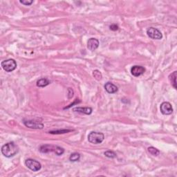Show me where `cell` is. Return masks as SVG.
<instances>
[{
	"instance_id": "6da1fadb",
	"label": "cell",
	"mask_w": 177,
	"mask_h": 177,
	"mask_svg": "<svg viewBox=\"0 0 177 177\" xmlns=\"http://www.w3.org/2000/svg\"><path fill=\"white\" fill-rule=\"evenodd\" d=\"M19 148L14 142H9L4 145L2 147V153L6 158L13 157L18 154Z\"/></svg>"
},
{
	"instance_id": "7a4b0ae2",
	"label": "cell",
	"mask_w": 177,
	"mask_h": 177,
	"mask_svg": "<svg viewBox=\"0 0 177 177\" xmlns=\"http://www.w3.org/2000/svg\"><path fill=\"white\" fill-rule=\"evenodd\" d=\"M40 152L43 154L49 152H54L57 156H61L64 152V148L57 145H43L40 147Z\"/></svg>"
},
{
	"instance_id": "3957f363",
	"label": "cell",
	"mask_w": 177,
	"mask_h": 177,
	"mask_svg": "<svg viewBox=\"0 0 177 177\" xmlns=\"http://www.w3.org/2000/svg\"><path fill=\"white\" fill-rule=\"evenodd\" d=\"M105 139V135L101 132H97V131H92L88 135V142L92 144H100L103 142Z\"/></svg>"
},
{
	"instance_id": "277c9868",
	"label": "cell",
	"mask_w": 177,
	"mask_h": 177,
	"mask_svg": "<svg viewBox=\"0 0 177 177\" xmlns=\"http://www.w3.org/2000/svg\"><path fill=\"white\" fill-rule=\"evenodd\" d=\"M1 65L6 72H12L17 68V63L14 59H8L2 61Z\"/></svg>"
},
{
	"instance_id": "5b68a950",
	"label": "cell",
	"mask_w": 177,
	"mask_h": 177,
	"mask_svg": "<svg viewBox=\"0 0 177 177\" xmlns=\"http://www.w3.org/2000/svg\"><path fill=\"white\" fill-rule=\"evenodd\" d=\"M26 166L33 172H37L41 169L42 165L36 160L32 159H28L25 161Z\"/></svg>"
},
{
	"instance_id": "8992f818",
	"label": "cell",
	"mask_w": 177,
	"mask_h": 177,
	"mask_svg": "<svg viewBox=\"0 0 177 177\" xmlns=\"http://www.w3.org/2000/svg\"><path fill=\"white\" fill-rule=\"evenodd\" d=\"M147 34L153 40H161L163 34L159 29L154 27H150L147 30Z\"/></svg>"
},
{
	"instance_id": "52a82bcc",
	"label": "cell",
	"mask_w": 177,
	"mask_h": 177,
	"mask_svg": "<svg viewBox=\"0 0 177 177\" xmlns=\"http://www.w3.org/2000/svg\"><path fill=\"white\" fill-rule=\"evenodd\" d=\"M24 124L26 127L31 129H35V130H42L44 127L43 123L40 122L33 121V120H24Z\"/></svg>"
},
{
	"instance_id": "ba28073f",
	"label": "cell",
	"mask_w": 177,
	"mask_h": 177,
	"mask_svg": "<svg viewBox=\"0 0 177 177\" xmlns=\"http://www.w3.org/2000/svg\"><path fill=\"white\" fill-rule=\"evenodd\" d=\"M161 112L163 115H170L173 112V108L169 102H163L160 107Z\"/></svg>"
},
{
	"instance_id": "9c48e42d",
	"label": "cell",
	"mask_w": 177,
	"mask_h": 177,
	"mask_svg": "<svg viewBox=\"0 0 177 177\" xmlns=\"http://www.w3.org/2000/svg\"><path fill=\"white\" fill-rule=\"evenodd\" d=\"M145 69L142 66L135 65L133 66L131 69V73L135 77H138V76L143 75L145 73Z\"/></svg>"
},
{
	"instance_id": "30bf717a",
	"label": "cell",
	"mask_w": 177,
	"mask_h": 177,
	"mask_svg": "<svg viewBox=\"0 0 177 177\" xmlns=\"http://www.w3.org/2000/svg\"><path fill=\"white\" fill-rule=\"evenodd\" d=\"M99 47V41L95 38H90L87 42V48L90 51H94Z\"/></svg>"
},
{
	"instance_id": "8fae6325",
	"label": "cell",
	"mask_w": 177,
	"mask_h": 177,
	"mask_svg": "<svg viewBox=\"0 0 177 177\" xmlns=\"http://www.w3.org/2000/svg\"><path fill=\"white\" fill-rule=\"evenodd\" d=\"M104 87L105 88V91H106L107 93H109V94H115V93L118 92V87H117L115 85H114L113 83L110 82H108L105 84Z\"/></svg>"
},
{
	"instance_id": "7c38bea8",
	"label": "cell",
	"mask_w": 177,
	"mask_h": 177,
	"mask_svg": "<svg viewBox=\"0 0 177 177\" xmlns=\"http://www.w3.org/2000/svg\"><path fill=\"white\" fill-rule=\"evenodd\" d=\"M73 110V111L87 115H90L92 113V108L91 107H75Z\"/></svg>"
},
{
	"instance_id": "4fadbf2b",
	"label": "cell",
	"mask_w": 177,
	"mask_h": 177,
	"mask_svg": "<svg viewBox=\"0 0 177 177\" xmlns=\"http://www.w3.org/2000/svg\"><path fill=\"white\" fill-rule=\"evenodd\" d=\"M176 76H177V71H175L173 73H172L169 76V80L170 81L171 85L174 88L176 89Z\"/></svg>"
},
{
	"instance_id": "5bb4252c",
	"label": "cell",
	"mask_w": 177,
	"mask_h": 177,
	"mask_svg": "<svg viewBox=\"0 0 177 177\" xmlns=\"http://www.w3.org/2000/svg\"><path fill=\"white\" fill-rule=\"evenodd\" d=\"M50 84V81L47 78H41L37 82V86L39 87H47Z\"/></svg>"
},
{
	"instance_id": "9a60e30c",
	"label": "cell",
	"mask_w": 177,
	"mask_h": 177,
	"mask_svg": "<svg viewBox=\"0 0 177 177\" xmlns=\"http://www.w3.org/2000/svg\"><path fill=\"white\" fill-rule=\"evenodd\" d=\"M147 151L150 154H152V156H157L160 154L159 150L154 147H149L147 148Z\"/></svg>"
},
{
	"instance_id": "2e32d148",
	"label": "cell",
	"mask_w": 177,
	"mask_h": 177,
	"mask_svg": "<svg viewBox=\"0 0 177 177\" xmlns=\"http://www.w3.org/2000/svg\"><path fill=\"white\" fill-rule=\"evenodd\" d=\"M80 159V154L78 152H74L71 154L69 157V161L71 162H76Z\"/></svg>"
},
{
	"instance_id": "e0dca14e",
	"label": "cell",
	"mask_w": 177,
	"mask_h": 177,
	"mask_svg": "<svg viewBox=\"0 0 177 177\" xmlns=\"http://www.w3.org/2000/svg\"><path fill=\"white\" fill-rule=\"evenodd\" d=\"M73 130H56V131H49V134H66L69 132H71Z\"/></svg>"
},
{
	"instance_id": "ac0fdd59",
	"label": "cell",
	"mask_w": 177,
	"mask_h": 177,
	"mask_svg": "<svg viewBox=\"0 0 177 177\" xmlns=\"http://www.w3.org/2000/svg\"><path fill=\"white\" fill-rule=\"evenodd\" d=\"M93 76H94L95 80H100L102 78V73L99 70H94L93 71Z\"/></svg>"
},
{
	"instance_id": "d6986e66",
	"label": "cell",
	"mask_w": 177,
	"mask_h": 177,
	"mask_svg": "<svg viewBox=\"0 0 177 177\" xmlns=\"http://www.w3.org/2000/svg\"><path fill=\"white\" fill-rule=\"evenodd\" d=\"M104 154L105 155V156L110 158V159H114V158H116V154L113 151H107L104 153Z\"/></svg>"
},
{
	"instance_id": "ffe728a7",
	"label": "cell",
	"mask_w": 177,
	"mask_h": 177,
	"mask_svg": "<svg viewBox=\"0 0 177 177\" xmlns=\"http://www.w3.org/2000/svg\"><path fill=\"white\" fill-rule=\"evenodd\" d=\"M20 2L25 6H30L33 3V0H20Z\"/></svg>"
},
{
	"instance_id": "44dd1931",
	"label": "cell",
	"mask_w": 177,
	"mask_h": 177,
	"mask_svg": "<svg viewBox=\"0 0 177 177\" xmlns=\"http://www.w3.org/2000/svg\"><path fill=\"white\" fill-rule=\"evenodd\" d=\"M110 30L113 31H118L119 29V26L116 24H113L109 26Z\"/></svg>"
},
{
	"instance_id": "7402d4cb",
	"label": "cell",
	"mask_w": 177,
	"mask_h": 177,
	"mask_svg": "<svg viewBox=\"0 0 177 177\" xmlns=\"http://www.w3.org/2000/svg\"><path fill=\"white\" fill-rule=\"evenodd\" d=\"M69 91V94H68V98L69 99L72 98V97L73 96V90L71 88H68Z\"/></svg>"
}]
</instances>
